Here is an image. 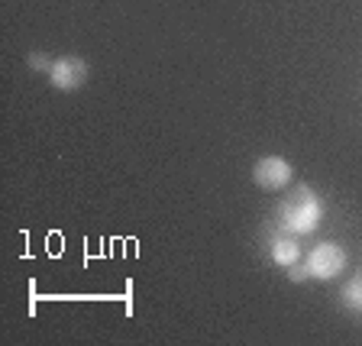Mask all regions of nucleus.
Masks as SVG:
<instances>
[{
    "instance_id": "423d86ee",
    "label": "nucleus",
    "mask_w": 362,
    "mask_h": 346,
    "mask_svg": "<svg viewBox=\"0 0 362 346\" xmlns=\"http://www.w3.org/2000/svg\"><path fill=\"white\" fill-rule=\"evenodd\" d=\"M343 301H346L349 308H362V275H356V279L343 288Z\"/></svg>"
},
{
    "instance_id": "39448f33",
    "label": "nucleus",
    "mask_w": 362,
    "mask_h": 346,
    "mask_svg": "<svg viewBox=\"0 0 362 346\" xmlns=\"http://www.w3.org/2000/svg\"><path fill=\"white\" fill-rule=\"evenodd\" d=\"M272 259H275V265L288 269V265H294L301 259V249H298L294 240H288V236H275V240H272Z\"/></svg>"
},
{
    "instance_id": "f03ea898",
    "label": "nucleus",
    "mask_w": 362,
    "mask_h": 346,
    "mask_svg": "<svg viewBox=\"0 0 362 346\" xmlns=\"http://www.w3.org/2000/svg\"><path fill=\"white\" fill-rule=\"evenodd\" d=\"M346 269V249L339 246V243H317L314 249H310L308 256V272L314 275V279L320 282H330L337 279L339 272Z\"/></svg>"
},
{
    "instance_id": "20e7f679",
    "label": "nucleus",
    "mask_w": 362,
    "mask_h": 346,
    "mask_svg": "<svg viewBox=\"0 0 362 346\" xmlns=\"http://www.w3.org/2000/svg\"><path fill=\"white\" fill-rule=\"evenodd\" d=\"M291 166H288L281 156H262L252 168V181H256L262 191H281L288 188V181H291Z\"/></svg>"
},
{
    "instance_id": "0eeeda50",
    "label": "nucleus",
    "mask_w": 362,
    "mask_h": 346,
    "mask_svg": "<svg viewBox=\"0 0 362 346\" xmlns=\"http://www.w3.org/2000/svg\"><path fill=\"white\" fill-rule=\"evenodd\" d=\"M308 275H310V272H308V263H294V265H288V279H291V282H304V279H308Z\"/></svg>"
},
{
    "instance_id": "f257e3e1",
    "label": "nucleus",
    "mask_w": 362,
    "mask_h": 346,
    "mask_svg": "<svg viewBox=\"0 0 362 346\" xmlns=\"http://www.w3.org/2000/svg\"><path fill=\"white\" fill-rule=\"evenodd\" d=\"M279 217H281V226L291 230V233H314L317 226H320V220H324V204H320V197L310 188L298 185L281 201Z\"/></svg>"
},
{
    "instance_id": "7ed1b4c3",
    "label": "nucleus",
    "mask_w": 362,
    "mask_h": 346,
    "mask_svg": "<svg viewBox=\"0 0 362 346\" xmlns=\"http://www.w3.org/2000/svg\"><path fill=\"white\" fill-rule=\"evenodd\" d=\"M49 81L59 91H78L88 81V62L78 59V55H62L49 65Z\"/></svg>"
}]
</instances>
